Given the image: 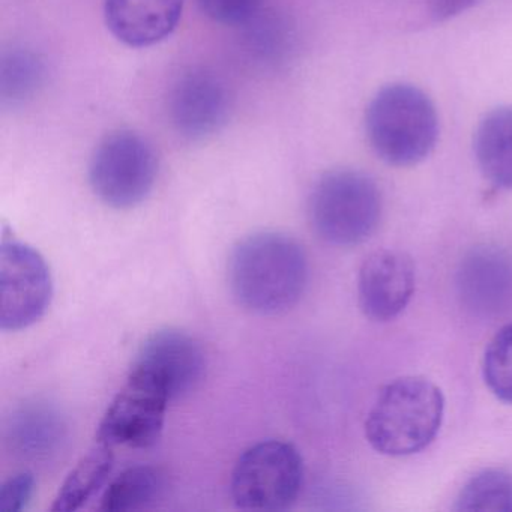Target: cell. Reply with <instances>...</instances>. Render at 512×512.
<instances>
[{
  "label": "cell",
  "instance_id": "6da1fadb",
  "mask_svg": "<svg viewBox=\"0 0 512 512\" xmlns=\"http://www.w3.org/2000/svg\"><path fill=\"white\" fill-rule=\"evenodd\" d=\"M227 277L233 296L245 310L262 316L286 313L307 289V254L292 236L254 233L233 248Z\"/></svg>",
  "mask_w": 512,
  "mask_h": 512
},
{
  "label": "cell",
  "instance_id": "7a4b0ae2",
  "mask_svg": "<svg viewBox=\"0 0 512 512\" xmlns=\"http://www.w3.org/2000/svg\"><path fill=\"white\" fill-rule=\"evenodd\" d=\"M445 398L439 386L419 376H404L383 386L365 421L374 451L406 457L427 448L439 433Z\"/></svg>",
  "mask_w": 512,
  "mask_h": 512
},
{
  "label": "cell",
  "instance_id": "3957f363",
  "mask_svg": "<svg viewBox=\"0 0 512 512\" xmlns=\"http://www.w3.org/2000/svg\"><path fill=\"white\" fill-rule=\"evenodd\" d=\"M368 142L389 166L410 167L436 148L439 118L421 89L394 83L377 92L365 115Z\"/></svg>",
  "mask_w": 512,
  "mask_h": 512
},
{
  "label": "cell",
  "instance_id": "277c9868",
  "mask_svg": "<svg viewBox=\"0 0 512 512\" xmlns=\"http://www.w3.org/2000/svg\"><path fill=\"white\" fill-rule=\"evenodd\" d=\"M382 193L376 182L352 169L326 173L308 200L314 233L335 247H355L376 232L382 218Z\"/></svg>",
  "mask_w": 512,
  "mask_h": 512
},
{
  "label": "cell",
  "instance_id": "5b68a950",
  "mask_svg": "<svg viewBox=\"0 0 512 512\" xmlns=\"http://www.w3.org/2000/svg\"><path fill=\"white\" fill-rule=\"evenodd\" d=\"M304 482V461L292 443L265 440L236 461L232 496L247 511H283L295 503Z\"/></svg>",
  "mask_w": 512,
  "mask_h": 512
},
{
  "label": "cell",
  "instance_id": "8992f818",
  "mask_svg": "<svg viewBox=\"0 0 512 512\" xmlns=\"http://www.w3.org/2000/svg\"><path fill=\"white\" fill-rule=\"evenodd\" d=\"M157 175L154 148L130 130L104 137L89 164L92 191L104 205L115 209L140 205L154 188Z\"/></svg>",
  "mask_w": 512,
  "mask_h": 512
},
{
  "label": "cell",
  "instance_id": "52a82bcc",
  "mask_svg": "<svg viewBox=\"0 0 512 512\" xmlns=\"http://www.w3.org/2000/svg\"><path fill=\"white\" fill-rule=\"evenodd\" d=\"M53 281L44 257L28 244L5 239L0 248V328L17 332L49 310Z\"/></svg>",
  "mask_w": 512,
  "mask_h": 512
},
{
  "label": "cell",
  "instance_id": "ba28073f",
  "mask_svg": "<svg viewBox=\"0 0 512 512\" xmlns=\"http://www.w3.org/2000/svg\"><path fill=\"white\" fill-rule=\"evenodd\" d=\"M170 401L169 392L157 379L131 370L127 383L98 425L97 440L113 448H151L163 434Z\"/></svg>",
  "mask_w": 512,
  "mask_h": 512
},
{
  "label": "cell",
  "instance_id": "9c48e42d",
  "mask_svg": "<svg viewBox=\"0 0 512 512\" xmlns=\"http://www.w3.org/2000/svg\"><path fill=\"white\" fill-rule=\"evenodd\" d=\"M131 370L154 377L176 400L196 391L205 379V350L181 329H160L140 346Z\"/></svg>",
  "mask_w": 512,
  "mask_h": 512
},
{
  "label": "cell",
  "instance_id": "30bf717a",
  "mask_svg": "<svg viewBox=\"0 0 512 512\" xmlns=\"http://www.w3.org/2000/svg\"><path fill=\"white\" fill-rule=\"evenodd\" d=\"M230 95L221 77L205 68L182 74L169 95V118L176 133L191 142L208 139L226 124Z\"/></svg>",
  "mask_w": 512,
  "mask_h": 512
},
{
  "label": "cell",
  "instance_id": "8fae6325",
  "mask_svg": "<svg viewBox=\"0 0 512 512\" xmlns=\"http://www.w3.org/2000/svg\"><path fill=\"white\" fill-rule=\"evenodd\" d=\"M415 286L416 268L409 254L374 251L359 269V307L368 319L389 322L406 310Z\"/></svg>",
  "mask_w": 512,
  "mask_h": 512
},
{
  "label": "cell",
  "instance_id": "7c38bea8",
  "mask_svg": "<svg viewBox=\"0 0 512 512\" xmlns=\"http://www.w3.org/2000/svg\"><path fill=\"white\" fill-rule=\"evenodd\" d=\"M458 296L470 313L500 317L512 311V257L497 247L469 251L457 269Z\"/></svg>",
  "mask_w": 512,
  "mask_h": 512
},
{
  "label": "cell",
  "instance_id": "4fadbf2b",
  "mask_svg": "<svg viewBox=\"0 0 512 512\" xmlns=\"http://www.w3.org/2000/svg\"><path fill=\"white\" fill-rule=\"evenodd\" d=\"M184 4L185 0H104V20L116 40L142 49L173 34Z\"/></svg>",
  "mask_w": 512,
  "mask_h": 512
},
{
  "label": "cell",
  "instance_id": "5bb4252c",
  "mask_svg": "<svg viewBox=\"0 0 512 512\" xmlns=\"http://www.w3.org/2000/svg\"><path fill=\"white\" fill-rule=\"evenodd\" d=\"M475 155L494 187L512 191V106L499 107L479 122Z\"/></svg>",
  "mask_w": 512,
  "mask_h": 512
},
{
  "label": "cell",
  "instance_id": "9a60e30c",
  "mask_svg": "<svg viewBox=\"0 0 512 512\" xmlns=\"http://www.w3.org/2000/svg\"><path fill=\"white\" fill-rule=\"evenodd\" d=\"M115 463L113 446L97 440L65 479L52 505L53 512H73L82 508L109 479Z\"/></svg>",
  "mask_w": 512,
  "mask_h": 512
},
{
  "label": "cell",
  "instance_id": "2e32d148",
  "mask_svg": "<svg viewBox=\"0 0 512 512\" xmlns=\"http://www.w3.org/2000/svg\"><path fill=\"white\" fill-rule=\"evenodd\" d=\"M46 79V65L32 49L13 46L0 58V101L4 107H19L32 100Z\"/></svg>",
  "mask_w": 512,
  "mask_h": 512
},
{
  "label": "cell",
  "instance_id": "e0dca14e",
  "mask_svg": "<svg viewBox=\"0 0 512 512\" xmlns=\"http://www.w3.org/2000/svg\"><path fill=\"white\" fill-rule=\"evenodd\" d=\"M164 475L152 466H134L116 476L104 491L100 511L127 512L146 508L163 493Z\"/></svg>",
  "mask_w": 512,
  "mask_h": 512
},
{
  "label": "cell",
  "instance_id": "ac0fdd59",
  "mask_svg": "<svg viewBox=\"0 0 512 512\" xmlns=\"http://www.w3.org/2000/svg\"><path fill=\"white\" fill-rule=\"evenodd\" d=\"M52 409L43 406L20 410L10 427V439L26 455H44L61 440L62 421Z\"/></svg>",
  "mask_w": 512,
  "mask_h": 512
},
{
  "label": "cell",
  "instance_id": "d6986e66",
  "mask_svg": "<svg viewBox=\"0 0 512 512\" xmlns=\"http://www.w3.org/2000/svg\"><path fill=\"white\" fill-rule=\"evenodd\" d=\"M457 511L512 512V475L502 469L476 473L461 488Z\"/></svg>",
  "mask_w": 512,
  "mask_h": 512
},
{
  "label": "cell",
  "instance_id": "ffe728a7",
  "mask_svg": "<svg viewBox=\"0 0 512 512\" xmlns=\"http://www.w3.org/2000/svg\"><path fill=\"white\" fill-rule=\"evenodd\" d=\"M247 50L262 64H275L289 55L293 32L289 23L274 13H257L245 23Z\"/></svg>",
  "mask_w": 512,
  "mask_h": 512
},
{
  "label": "cell",
  "instance_id": "44dd1931",
  "mask_svg": "<svg viewBox=\"0 0 512 512\" xmlns=\"http://www.w3.org/2000/svg\"><path fill=\"white\" fill-rule=\"evenodd\" d=\"M485 385L499 400L512 404V323L488 343L482 361Z\"/></svg>",
  "mask_w": 512,
  "mask_h": 512
},
{
  "label": "cell",
  "instance_id": "7402d4cb",
  "mask_svg": "<svg viewBox=\"0 0 512 512\" xmlns=\"http://www.w3.org/2000/svg\"><path fill=\"white\" fill-rule=\"evenodd\" d=\"M197 4L215 23L244 26L259 13L260 0H197Z\"/></svg>",
  "mask_w": 512,
  "mask_h": 512
},
{
  "label": "cell",
  "instance_id": "603a6c76",
  "mask_svg": "<svg viewBox=\"0 0 512 512\" xmlns=\"http://www.w3.org/2000/svg\"><path fill=\"white\" fill-rule=\"evenodd\" d=\"M35 491L31 472H20L0 487V512H19L28 506Z\"/></svg>",
  "mask_w": 512,
  "mask_h": 512
},
{
  "label": "cell",
  "instance_id": "cb8c5ba5",
  "mask_svg": "<svg viewBox=\"0 0 512 512\" xmlns=\"http://www.w3.org/2000/svg\"><path fill=\"white\" fill-rule=\"evenodd\" d=\"M475 4L476 0H430L431 16L439 22H445L466 13Z\"/></svg>",
  "mask_w": 512,
  "mask_h": 512
}]
</instances>
